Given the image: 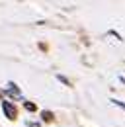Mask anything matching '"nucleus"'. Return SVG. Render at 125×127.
I'll list each match as a JSON object with an SVG mask.
<instances>
[{
	"mask_svg": "<svg viewBox=\"0 0 125 127\" xmlns=\"http://www.w3.org/2000/svg\"><path fill=\"white\" fill-rule=\"evenodd\" d=\"M2 110H4V113L10 117V119H16V115H18V111H16V108L10 104V102H4L2 104Z\"/></svg>",
	"mask_w": 125,
	"mask_h": 127,
	"instance_id": "nucleus-1",
	"label": "nucleus"
},
{
	"mask_svg": "<svg viewBox=\"0 0 125 127\" xmlns=\"http://www.w3.org/2000/svg\"><path fill=\"white\" fill-rule=\"evenodd\" d=\"M4 90H6V94H8V96H12V98H22V92H20V90L16 88V84H12V82H10V84H8V86H6Z\"/></svg>",
	"mask_w": 125,
	"mask_h": 127,
	"instance_id": "nucleus-2",
	"label": "nucleus"
},
{
	"mask_svg": "<svg viewBox=\"0 0 125 127\" xmlns=\"http://www.w3.org/2000/svg\"><path fill=\"white\" fill-rule=\"evenodd\" d=\"M43 119H45V121H51V119H53L51 111H43Z\"/></svg>",
	"mask_w": 125,
	"mask_h": 127,
	"instance_id": "nucleus-3",
	"label": "nucleus"
},
{
	"mask_svg": "<svg viewBox=\"0 0 125 127\" xmlns=\"http://www.w3.org/2000/svg\"><path fill=\"white\" fill-rule=\"evenodd\" d=\"M26 110H28V111H33V110H35V104L28 102V104H26Z\"/></svg>",
	"mask_w": 125,
	"mask_h": 127,
	"instance_id": "nucleus-4",
	"label": "nucleus"
}]
</instances>
